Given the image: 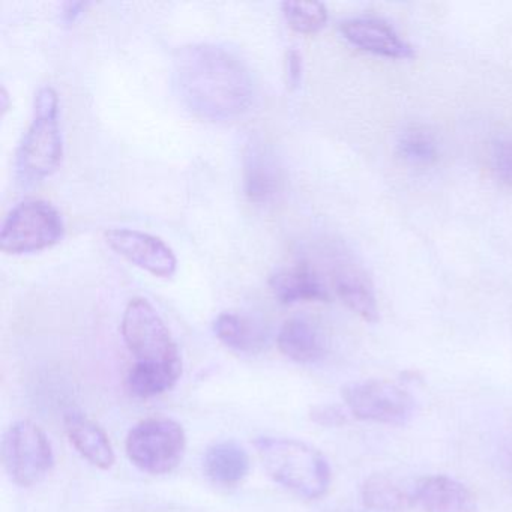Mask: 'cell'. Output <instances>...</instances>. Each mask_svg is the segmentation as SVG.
Instances as JSON below:
<instances>
[{"instance_id": "obj_12", "label": "cell", "mask_w": 512, "mask_h": 512, "mask_svg": "<svg viewBox=\"0 0 512 512\" xmlns=\"http://www.w3.org/2000/svg\"><path fill=\"white\" fill-rule=\"evenodd\" d=\"M335 292L341 301L367 322L379 320L376 293L367 272L350 257H337L332 269Z\"/></svg>"}, {"instance_id": "obj_17", "label": "cell", "mask_w": 512, "mask_h": 512, "mask_svg": "<svg viewBox=\"0 0 512 512\" xmlns=\"http://www.w3.org/2000/svg\"><path fill=\"white\" fill-rule=\"evenodd\" d=\"M203 469L212 482L224 487L239 484L250 470L248 452L233 440L209 446L203 458Z\"/></svg>"}, {"instance_id": "obj_11", "label": "cell", "mask_w": 512, "mask_h": 512, "mask_svg": "<svg viewBox=\"0 0 512 512\" xmlns=\"http://www.w3.org/2000/svg\"><path fill=\"white\" fill-rule=\"evenodd\" d=\"M281 173L269 146L259 137L248 140L244 149V190L250 202L265 205L275 199Z\"/></svg>"}, {"instance_id": "obj_7", "label": "cell", "mask_w": 512, "mask_h": 512, "mask_svg": "<svg viewBox=\"0 0 512 512\" xmlns=\"http://www.w3.org/2000/svg\"><path fill=\"white\" fill-rule=\"evenodd\" d=\"M2 460L14 484L34 487L55 466V454L47 434L32 421H17L2 442Z\"/></svg>"}, {"instance_id": "obj_18", "label": "cell", "mask_w": 512, "mask_h": 512, "mask_svg": "<svg viewBox=\"0 0 512 512\" xmlns=\"http://www.w3.org/2000/svg\"><path fill=\"white\" fill-rule=\"evenodd\" d=\"M214 332L221 343L236 352L254 353L265 346L262 328L238 313H221L215 319Z\"/></svg>"}, {"instance_id": "obj_27", "label": "cell", "mask_w": 512, "mask_h": 512, "mask_svg": "<svg viewBox=\"0 0 512 512\" xmlns=\"http://www.w3.org/2000/svg\"><path fill=\"white\" fill-rule=\"evenodd\" d=\"M0 100H2V112H7L8 110V101H10V98H8L7 89L2 88V94H0Z\"/></svg>"}, {"instance_id": "obj_6", "label": "cell", "mask_w": 512, "mask_h": 512, "mask_svg": "<svg viewBox=\"0 0 512 512\" xmlns=\"http://www.w3.org/2000/svg\"><path fill=\"white\" fill-rule=\"evenodd\" d=\"M121 332L137 364L182 365L176 341L148 299L134 298L128 302Z\"/></svg>"}, {"instance_id": "obj_4", "label": "cell", "mask_w": 512, "mask_h": 512, "mask_svg": "<svg viewBox=\"0 0 512 512\" xmlns=\"http://www.w3.org/2000/svg\"><path fill=\"white\" fill-rule=\"evenodd\" d=\"M61 212L43 199H26L11 209L0 229V248L8 254H31L64 238Z\"/></svg>"}, {"instance_id": "obj_26", "label": "cell", "mask_w": 512, "mask_h": 512, "mask_svg": "<svg viewBox=\"0 0 512 512\" xmlns=\"http://www.w3.org/2000/svg\"><path fill=\"white\" fill-rule=\"evenodd\" d=\"M88 7V2H67L62 7V19L65 23H74L77 17L82 16Z\"/></svg>"}, {"instance_id": "obj_16", "label": "cell", "mask_w": 512, "mask_h": 512, "mask_svg": "<svg viewBox=\"0 0 512 512\" xmlns=\"http://www.w3.org/2000/svg\"><path fill=\"white\" fill-rule=\"evenodd\" d=\"M277 341L281 353L298 364H314L325 355V338L319 326L308 317L286 320Z\"/></svg>"}, {"instance_id": "obj_21", "label": "cell", "mask_w": 512, "mask_h": 512, "mask_svg": "<svg viewBox=\"0 0 512 512\" xmlns=\"http://www.w3.org/2000/svg\"><path fill=\"white\" fill-rule=\"evenodd\" d=\"M398 155L413 166H430L439 157L436 137L424 127H410L401 133Z\"/></svg>"}, {"instance_id": "obj_3", "label": "cell", "mask_w": 512, "mask_h": 512, "mask_svg": "<svg viewBox=\"0 0 512 512\" xmlns=\"http://www.w3.org/2000/svg\"><path fill=\"white\" fill-rule=\"evenodd\" d=\"M64 157L59 125V97L52 86L35 95L34 118L16 154V175L23 184H35L52 176Z\"/></svg>"}, {"instance_id": "obj_14", "label": "cell", "mask_w": 512, "mask_h": 512, "mask_svg": "<svg viewBox=\"0 0 512 512\" xmlns=\"http://www.w3.org/2000/svg\"><path fill=\"white\" fill-rule=\"evenodd\" d=\"M416 505L425 512H476L472 491L445 475L427 476L421 479L413 491Z\"/></svg>"}, {"instance_id": "obj_23", "label": "cell", "mask_w": 512, "mask_h": 512, "mask_svg": "<svg viewBox=\"0 0 512 512\" xmlns=\"http://www.w3.org/2000/svg\"><path fill=\"white\" fill-rule=\"evenodd\" d=\"M493 169L497 178L512 185V137L500 140L494 146Z\"/></svg>"}, {"instance_id": "obj_10", "label": "cell", "mask_w": 512, "mask_h": 512, "mask_svg": "<svg viewBox=\"0 0 512 512\" xmlns=\"http://www.w3.org/2000/svg\"><path fill=\"white\" fill-rule=\"evenodd\" d=\"M341 34L352 46L389 59H410L413 49L383 20L356 17L340 25Z\"/></svg>"}, {"instance_id": "obj_19", "label": "cell", "mask_w": 512, "mask_h": 512, "mask_svg": "<svg viewBox=\"0 0 512 512\" xmlns=\"http://www.w3.org/2000/svg\"><path fill=\"white\" fill-rule=\"evenodd\" d=\"M182 374V365L134 364L127 377L128 389L139 398H152L172 389Z\"/></svg>"}, {"instance_id": "obj_8", "label": "cell", "mask_w": 512, "mask_h": 512, "mask_svg": "<svg viewBox=\"0 0 512 512\" xmlns=\"http://www.w3.org/2000/svg\"><path fill=\"white\" fill-rule=\"evenodd\" d=\"M347 409L361 421L404 425L415 413V400L400 385L388 380H362L343 388Z\"/></svg>"}, {"instance_id": "obj_9", "label": "cell", "mask_w": 512, "mask_h": 512, "mask_svg": "<svg viewBox=\"0 0 512 512\" xmlns=\"http://www.w3.org/2000/svg\"><path fill=\"white\" fill-rule=\"evenodd\" d=\"M107 245L128 262L158 278H170L178 269V259L172 248L151 233L115 227L104 233Z\"/></svg>"}, {"instance_id": "obj_15", "label": "cell", "mask_w": 512, "mask_h": 512, "mask_svg": "<svg viewBox=\"0 0 512 512\" xmlns=\"http://www.w3.org/2000/svg\"><path fill=\"white\" fill-rule=\"evenodd\" d=\"M65 428L74 448L85 460L98 469H112L116 461L115 451L100 425L80 413H70L65 418Z\"/></svg>"}, {"instance_id": "obj_20", "label": "cell", "mask_w": 512, "mask_h": 512, "mask_svg": "<svg viewBox=\"0 0 512 512\" xmlns=\"http://www.w3.org/2000/svg\"><path fill=\"white\" fill-rule=\"evenodd\" d=\"M362 500L367 508L385 512L406 511L416 505L413 493L404 490L394 479L385 475H371L364 482Z\"/></svg>"}, {"instance_id": "obj_22", "label": "cell", "mask_w": 512, "mask_h": 512, "mask_svg": "<svg viewBox=\"0 0 512 512\" xmlns=\"http://www.w3.org/2000/svg\"><path fill=\"white\" fill-rule=\"evenodd\" d=\"M281 10L290 28L301 34L319 32L328 22V10L319 2H283Z\"/></svg>"}, {"instance_id": "obj_25", "label": "cell", "mask_w": 512, "mask_h": 512, "mask_svg": "<svg viewBox=\"0 0 512 512\" xmlns=\"http://www.w3.org/2000/svg\"><path fill=\"white\" fill-rule=\"evenodd\" d=\"M286 65L287 83H289L290 86H298L302 74V58L298 50L292 49L287 52Z\"/></svg>"}, {"instance_id": "obj_24", "label": "cell", "mask_w": 512, "mask_h": 512, "mask_svg": "<svg viewBox=\"0 0 512 512\" xmlns=\"http://www.w3.org/2000/svg\"><path fill=\"white\" fill-rule=\"evenodd\" d=\"M311 419L325 427H340L347 422L346 412L341 407L331 406V404L314 407L311 410Z\"/></svg>"}, {"instance_id": "obj_5", "label": "cell", "mask_w": 512, "mask_h": 512, "mask_svg": "<svg viewBox=\"0 0 512 512\" xmlns=\"http://www.w3.org/2000/svg\"><path fill=\"white\" fill-rule=\"evenodd\" d=\"M125 448L137 469L149 475H166L184 458L187 436L173 419L149 418L131 428Z\"/></svg>"}, {"instance_id": "obj_1", "label": "cell", "mask_w": 512, "mask_h": 512, "mask_svg": "<svg viewBox=\"0 0 512 512\" xmlns=\"http://www.w3.org/2000/svg\"><path fill=\"white\" fill-rule=\"evenodd\" d=\"M173 80L184 106L197 118L235 121L250 110L256 95L247 65L226 47L191 44L176 52Z\"/></svg>"}, {"instance_id": "obj_13", "label": "cell", "mask_w": 512, "mask_h": 512, "mask_svg": "<svg viewBox=\"0 0 512 512\" xmlns=\"http://www.w3.org/2000/svg\"><path fill=\"white\" fill-rule=\"evenodd\" d=\"M269 286L281 304L328 301L329 290L319 272L307 262L281 266L269 278Z\"/></svg>"}, {"instance_id": "obj_2", "label": "cell", "mask_w": 512, "mask_h": 512, "mask_svg": "<svg viewBox=\"0 0 512 512\" xmlns=\"http://www.w3.org/2000/svg\"><path fill=\"white\" fill-rule=\"evenodd\" d=\"M256 448L266 472L281 487L310 500L328 493L331 467L313 446L286 437H260Z\"/></svg>"}]
</instances>
